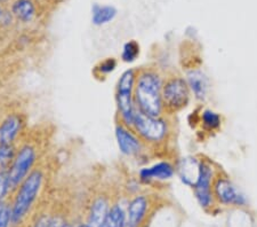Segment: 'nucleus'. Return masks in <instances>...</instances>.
<instances>
[{"instance_id":"nucleus-26","label":"nucleus","mask_w":257,"mask_h":227,"mask_svg":"<svg viewBox=\"0 0 257 227\" xmlns=\"http://www.w3.org/2000/svg\"><path fill=\"white\" fill-rule=\"evenodd\" d=\"M3 204H4V202H3V203H0V210H2V206H3Z\"/></svg>"},{"instance_id":"nucleus-3","label":"nucleus","mask_w":257,"mask_h":227,"mask_svg":"<svg viewBox=\"0 0 257 227\" xmlns=\"http://www.w3.org/2000/svg\"><path fill=\"white\" fill-rule=\"evenodd\" d=\"M132 129L142 139V141L152 147H159L167 142L171 134V125L165 115L149 116L136 108Z\"/></svg>"},{"instance_id":"nucleus-9","label":"nucleus","mask_w":257,"mask_h":227,"mask_svg":"<svg viewBox=\"0 0 257 227\" xmlns=\"http://www.w3.org/2000/svg\"><path fill=\"white\" fill-rule=\"evenodd\" d=\"M153 211V203L150 195L139 194L128 202L126 210L127 227H143Z\"/></svg>"},{"instance_id":"nucleus-19","label":"nucleus","mask_w":257,"mask_h":227,"mask_svg":"<svg viewBox=\"0 0 257 227\" xmlns=\"http://www.w3.org/2000/svg\"><path fill=\"white\" fill-rule=\"evenodd\" d=\"M15 155L14 144H0V173H7Z\"/></svg>"},{"instance_id":"nucleus-17","label":"nucleus","mask_w":257,"mask_h":227,"mask_svg":"<svg viewBox=\"0 0 257 227\" xmlns=\"http://www.w3.org/2000/svg\"><path fill=\"white\" fill-rule=\"evenodd\" d=\"M201 127L205 132L214 133L222 127L223 118L222 115L213 109H205L200 114Z\"/></svg>"},{"instance_id":"nucleus-27","label":"nucleus","mask_w":257,"mask_h":227,"mask_svg":"<svg viewBox=\"0 0 257 227\" xmlns=\"http://www.w3.org/2000/svg\"><path fill=\"white\" fill-rule=\"evenodd\" d=\"M143 227H149V225H145V226H143Z\"/></svg>"},{"instance_id":"nucleus-18","label":"nucleus","mask_w":257,"mask_h":227,"mask_svg":"<svg viewBox=\"0 0 257 227\" xmlns=\"http://www.w3.org/2000/svg\"><path fill=\"white\" fill-rule=\"evenodd\" d=\"M104 227H127L126 210L121 204L115 203L111 206Z\"/></svg>"},{"instance_id":"nucleus-5","label":"nucleus","mask_w":257,"mask_h":227,"mask_svg":"<svg viewBox=\"0 0 257 227\" xmlns=\"http://www.w3.org/2000/svg\"><path fill=\"white\" fill-rule=\"evenodd\" d=\"M191 90L186 78L181 75H171L164 80L163 105L165 115H174L185 109L191 100Z\"/></svg>"},{"instance_id":"nucleus-6","label":"nucleus","mask_w":257,"mask_h":227,"mask_svg":"<svg viewBox=\"0 0 257 227\" xmlns=\"http://www.w3.org/2000/svg\"><path fill=\"white\" fill-rule=\"evenodd\" d=\"M136 73L138 72L134 69H127L123 71L118 80L115 89V103L120 122L128 127H132L136 111L134 99Z\"/></svg>"},{"instance_id":"nucleus-25","label":"nucleus","mask_w":257,"mask_h":227,"mask_svg":"<svg viewBox=\"0 0 257 227\" xmlns=\"http://www.w3.org/2000/svg\"><path fill=\"white\" fill-rule=\"evenodd\" d=\"M77 227H88V226H87V224H80V225H78Z\"/></svg>"},{"instance_id":"nucleus-14","label":"nucleus","mask_w":257,"mask_h":227,"mask_svg":"<svg viewBox=\"0 0 257 227\" xmlns=\"http://www.w3.org/2000/svg\"><path fill=\"white\" fill-rule=\"evenodd\" d=\"M110 208L111 206L109 205V201H107L104 196L96 197V199L93 201L92 206H90L87 226L104 227Z\"/></svg>"},{"instance_id":"nucleus-13","label":"nucleus","mask_w":257,"mask_h":227,"mask_svg":"<svg viewBox=\"0 0 257 227\" xmlns=\"http://www.w3.org/2000/svg\"><path fill=\"white\" fill-rule=\"evenodd\" d=\"M23 126L22 116L10 114L0 123V144H13Z\"/></svg>"},{"instance_id":"nucleus-24","label":"nucleus","mask_w":257,"mask_h":227,"mask_svg":"<svg viewBox=\"0 0 257 227\" xmlns=\"http://www.w3.org/2000/svg\"><path fill=\"white\" fill-rule=\"evenodd\" d=\"M61 227H72V226L69 225V224H65V222H64V224H62Z\"/></svg>"},{"instance_id":"nucleus-1","label":"nucleus","mask_w":257,"mask_h":227,"mask_svg":"<svg viewBox=\"0 0 257 227\" xmlns=\"http://www.w3.org/2000/svg\"><path fill=\"white\" fill-rule=\"evenodd\" d=\"M163 75L157 69L145 68L136 73L134 99L136 108L149 116H163Z\"/></svg>"},{"instance_id":"nucleus-10","label":"nucleus","mask_w":257,"mask_h":227,"mask_svg":"<svg viewBox=\"0 0 257 227\" xmlns=\"http://www.w3.org/2000/svg\"><path fill=\"white\" fill-rule=\"evenodd\" d=\"M115 139H117L119 150L121 152V154L130 158L140 155L145 146V143L135 133V131L121 122L115 125Z\"/></svg>"},{"instance_id":"nucleus-22","label":"nucleus","mask_w":257,"mask_h":227,"mask_svg":"<svg viewBox=\"0 0 257 227\" xmlns=\"http://www.w3.org/2000/svg\"><path fill=\"white\" fill-rule=\"evenodd\" d=\"M12 225L11 218V206L4 202L0 210V227H10Z\"/></svg>"},{"instance_id":"nucleus-23","label":"nucleus","mask_w":257,"mask_h":227,"mask_svg":"<svg viewBox=\"0 0 257 227\" xmlns=\"http://www.w3.org/2000/svg\"><path fill=\"white\" fill-rule=\"evenodd\" d=\"M11 192L7 173H0V203H3L7 193Z\"/></svg>"},{"instance_id":"nucleus-2","label":"nucleus","mask_w":257,"mask_h":227,"mask_svg":"<svg viewBox=\"0 0 257 227\" xmlns=\"http://www.w3.org/2000/svg\"><path fill=\"white\" fill-rule=\"evenodd\" d=\"M44 178L43 171L40 169H36L31 171L16 189L13 203L10 205L12 225H20L26 219L41 191Z\"/></svg>"},{"instance_id":"nucleus-4","label":"nucleus","mask_w":257,"mask_h":227,"mask_svg":"<svg viewBox=\"0 0 257 227\" xmlns=\"http://www.w3.org/2000/svg\"><path fill=\"white\" fill-rule=\"evenodd\" d=\"M218 169L209 159L201 158L199 160L197 178L192 186V191L198 204L206 212L213 213L214 209L217 208L214 199L213 185Z\"/></svg>"},{"instance_id":"nucleus-12","label":"nucleus","mask_w":257,"mask_h":227,"mask_svg":"<svg viewBox=\"0 0 257 227\" xmlns=\"http://www.w3.org/2000/svg\"><path fill=\"white\" fill-rule=\"evenodd\" d=\"M186 82L191 93L198 101H205L209 96L210 82L208 76L199 68H192L186 72Z\"/></svg>"},{"instance_id":"nucleus-16","label":"nucleus","mask_w":257,"mask_h":227,"mask_svg":"<svg viewBox=\"0 0 257 227\" xmlns=\"http://www.w3.org/2000/svg\"><path fill=\"white\" fill-rule=\"evenodd\" d=\"M12 13L23 23H29L35 19L36 6L32 0H16L12 6Z\"/></svg>"},{"instance_id":"nucleus-15","label":"nucleus","mask_w":257,"mask_h":227,"mask_svg":"<svg viewBox=\"0 0 257 227\" xmlns=\"http://www.w3.org/2000/svg\"><path fill=\"white\" fill-rule=\"evenodd\" d=\"M117 14L118 11L114 6L94 4L92 7V23L97 27L104 26V24L112 22Z\"/></svg>"},{"instance_id":"nucleus-11","label":"nucleus","mask_w":257,"mask_h":227,"mask_svg":"<svg viewBox=\"0 0 257 227\" xmlns=\"http://www.w3.org/2000/svg\"><path fill=\"white\" fill-rule=\"evenodd\" d=\"M176 173V168L169 161H160L150 167L141 169L139 172L140 180L144 184L160 183L172 179Z\"/></svg>"},{"instance_id":"nucleus-7","label":"nucleus","mask_w":257,"mask_h":227,"mask_svg":"<svg viewBox=\"0 0 257 227\" xmlns=\"http://www.w3.org/2000/svg\"><path fill=\"white\" fill-rule=\"evenodd\" d=\"M213 193L217 206L243 209L247 208L248 204H249L247 196L240 191L238 186L232 181V179L222 169H218L216 176H215Z\"/></svg>"},{"instance_id":"nucleus-8","label":"nucleus","mask_w":257,"mask_h":227,"mask_svg":"<svg viewBox=\"0 0 257 227\" xmlns=\"http://www.w3.org/2000/svg\"><path fill=\"white\" fill-rule=\"evenodd\" d=\"M37 159V150L32 144H24L16 152L13 163L7 171L11 191H16L22 181L30 175Z\"/></svg>"},{"instance_id":"nucleus-20","label":"nucleus","mask_w":257,"mask_h":227,"mask_svg":"<svg viewBox=\"0 0 257 227\" xmlns=\"http://www.w3.org/2000/svg\"><path fill=\"white\" fill-rule=\"evenodd\" d=\"M140 44L136 40H130L123 45L121 52V60L126 63H133L140 56Z\"/></svg>"},{"instance_id":"nucleus-21","label":"nucleus","mask_w":257,"mask_h":227,"mask_svg":"<svg viewBox=\"0 0 257 227\" xmlns=\"http://www.w3.org/2000/svg\"><path fill=\"white\" fill-rule=\"evenodd\" d=\"M115 67H117V61L113 57H109V59L102 61L96 67V70L99 75H107V73L112 72Z\"/></svg>"}]
</instances>
